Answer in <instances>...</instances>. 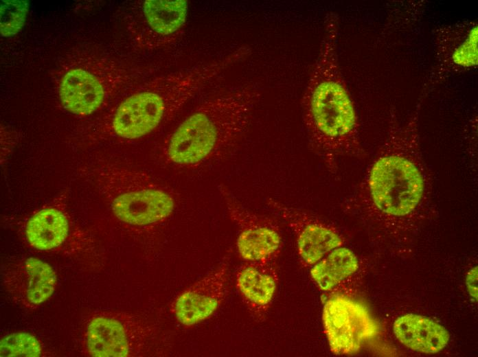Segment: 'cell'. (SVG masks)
Listing matches in <instances>:
<instances>
[{"label": "cell", "mask_w": 478, "mask_h": 357, "mask_svg": "<svg viewBox=\"0 0 478 357\" xmlns=\"http://www.w3.org/2000/svg\"><path fill=\"white\" fill-rule=\"evenodd\" d=\"M420 107L405 122L391 109L387 136L361 186L375 207L390 216L413 212L429 189L420 147Z\"/></svg>", "instance_id": "2"}, {"label": "cell", "mask_w": 478, "mask_h": 357, "mask_svg": "<svg viewBox=\"0 0 478 357\" xmlns=\"http://www.w3.org/2000/svg\"><path fill=\"white\" fill-rule=\"evenodd\" d=\"M186 0H146L142 5L144 20L163 43L174 41L183 30L188 14Z\"/></svg>", "instance_id": "14"}, {"label": "cell", "mask_w": 478, "mask_h": 357, "mask_svg": "<svg viewBox=\"0 0 478 357\" xmlns=\"http://www.w3.org/2000/svg\"><path fill=\"white\" fill-rule=\"evenodd\" d=\"M227 277L228 264L223 262L182 292L173 304L177 320L190 326L211 316L226 297Z\"/></svg>", "instance_id": "9"}, {"label": "cell", "mask_w": 478, "mask_h": 357, "mask_svg": "<svg viewBox=\"0 0 478 357\" xmlns=\"http://www.w3.org/2000/svg\"><path fill=\"white\" fill-rule=\"evenodd\" d=\"M358 268V258L350 249L339 246L311 266L310 275L323 291H329Z\"/></svg>", "instance_id": "17"}, {"label": "cell", "mask_w": 478, "mask_h": 357, "mask_svg": "<svg viewBox=\"0 0 478 357\" xmlns=\"http://www.w3.org/2000/svg\"><path fill=\"white\" fill-rule=\"evenodd\" d=\"M69 224L66 216L55 208H45L27 221L25 234L34 248L47 251L61 245L66 240Z\"/></svg>", "instance_id": "16"}, {"label": "cell", "mask_w": 478, "mask_h": 357, "mask_svg": "<svg viewBox=\"0 0 478 357\" xmlns=\"http://www.w3.org/2000/svg\"><path fill=\"white\" fill-rule=\"evenodd\" d=\"M277 284L275 261L246 262L236 273L238 290L247 307L258 317L266 313Z\"/></svg>", "instance_id": "11"}, {"label": "cell", "mask_w": 478, "mask_h": 357, "mask_svg": "<svg viewBox=\"0 0 478 357\" xmlns=\"http://www.w3.org/2000/svg\"><path fill=\"white\" fill-rule=\"evenodd\" d=\"M339 16L330 12L301 100L310 148L330 169L337 168L341 157L363 151L356 108L339 65Z\"/></svg>", "instance_id": "1"}, {"label": "cell", "mask_w": 478, "mask_h": 357, "mask_svg": "<svg viewBox=\"0 0 478 357\" xmlns=\"http://www.w3.org/2000/svg\"><path fill=\"white\" fill-rule=\"evenodd\" d=\"M42 347L38 339L27 332H14L1 338L0 356L38 357Z\"/></svg>", "instance_id": "19"}, {"label": "cell", "mask_w": 478, "mask_h": 357, "mask_svg": "<svg viewBox=\"0 0 478 357\" xmlns=\"http://www.w3.org/2000/svg\"><path fill=\"white\" fill-rule=\"evenodd\" d=\"M394 332L407 347L424 354L442 351L449 341L446 329L432 319L419 314H407L396 319Z\"/></svg>", "instance_id": "13"}, {"label": "cell", "mask_w": 478, "mask_h": 357, "mask_svg": "<svg viewBox=\"0 0 478 357\" xmlns=\"http://www.w3.org/2000/svg\"><path fill=\"white\" fill-rule=\"evenodd\" d=\"M87 347L95 357H126L130 352V341L123 323L114 318L98 316L87 326Z\"/></svg>", "instance_id": "15"}, {"label": "cell", "mask_w": 478, "mask_h": 357, "mask_svg": "<svg viewBox=\"0 0 478 357\" xmlns=\"http://www.w3.org/2000/svg\"><path fill=\"white\" fill-rule=\"evenodd\" d=\"M478 25L463 22L440 32L437 38V65L428 80V88L448 74L473 69L478 60Z\"/></svg>", "instance_id": "8"}, {"label": "cell", "mask_w": 478, "mask_h": 357, "mask_svg": "<svg viewBox=\"0 0 478 357\" xmlns=\"http://www.w3.org/2000/svg\"><path fill=\"white\" fill-rule=\"evenodd\" d=\"M170 119L146 89L131 95L119 104L112 118L111 128L119 137L135 139L150 134Z\"/></svg>", "instance_id": "10"}, {"label": "cell", "mask_w": 478, "mask_h": 357, "mask_svg": "<svg viewBox=\"0 0 478 357\" xmlns=\"http://www.w3.org/2000/svg\"><path fill=\"white\" fill-rule=\"evenodd\" d=\"M220 192L231 218L239 228L236 246L240 257L246 262L275 261L282 245L275 221L244 208L225 187Z\"/></svg>", "instance_id": "6"}, {"label": "cell", "mask_w": 478, "mask_h": 357, "mask_svg": "<svg viewBox=\"0 0 478 357\" xmlns=\"http://www.w3.org/2000/svg\"><path fill=\"white\" fill-rule=\"evenodd\" d=\"M59 95L66 110L86 116L100 108L105 93L102 84L95 76L82 69H74L62 77Z\"/></svg>", "instance_id": "12"}, {"label": "cell", "mask_w": 478, "mask_h": 357, "mask_svg": "<svg viewBox=\"0 0 478 357\" xmlns=\"http://www.w3.org/2000/svg\"><path fill=\"white\" fill-rule=\"evenodd\" d=\"M468 291L473 297L477 299V267L472 268L466 279Z\"/></svg>", "instance_id": "21"}, {"label": "cell", "mask_w": 478, "mask_h": 357, "mask_svg": "<svg viewBox=\"0 0 478 357\" xmlns=\"http://www.w3.org/2000/svg\"><path fill=\"white\" fill-rule=\"evenodd\" d=\"M28 10L27 1H1V34L3 36L16 34L23 27Z\"/></svg>", "instance_id": "20"}, {"label": "cell", "mask_w": 478, "mask_h": 357, "mask_svg": "<svg viewBox=\"0 0 478 357\" xmlns=\"http://www.w3.org/2000/svg\"><path fill=\"white\" fill-rule=\"evenodd\" d=\"M260 96L257 89L245 86L203 102L168 137L163 150L166 161L194 167L228 150L244 133Z\"/></svg>", "instance_id": "3"}, {"label": "cell", "mask_w": 478, "mask_h": 357, "mask_svg": "<svg viewBox=\"0 0 478 357\" xmlns=\"http://www.w3.org/2000/svg\"><path fill=\"white\" fill-rule=\"evenodd\" d=\"M25 268L27 275V300L34 305L44 303L54 292L56 276L54 269L47 262L35 257L26 260Z\"/></svg>", "instance_id": "18"}, {"label": "cell", "mask_w": 478, "mask_h": 357, "mask_svg": "<svg viewBox=\"0 0 478 357\" xmlns=\"http://www.w3.org/2000/svg\"><path fill=\"white\" fill-rule=\"evenodd\" d=\"M324 332L330 351L335 355H352L381 331L368 308L350 297L337 295L324 303Z\"/></svg>", "instance_id": "5"}, {"label": "cell", "mask_w": 478, "mask_h": 357, "mask_svg": "<svg viewBox=\"0 0 478 357\" xmlns=\"http://www.w3.org/2000/svg\"><path fill=\"white\" fill-rule=\"evenodd\" d=\"M268 205L293 232L299 257L304 266H313L329 252L342 246L341 236L310 214L271 198Z\"/></svg>", "instance_id": "7"}, {"label": "cell", "mask_w": 478, "mask_h": 357, "mask_svg": "<svg viewBox=\"0 0 478 357\" xmlns=\"http://www.w3.org/2000/svg\"><path fill=\"white\" fill-rule=\"evenodd\" d=\"M113 178L111 209L122 222L147 226L164 220L173 212L174 197L163 187L126 172H115Z\"/></svg>", "instance_id": "4"}]
</instances>
